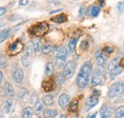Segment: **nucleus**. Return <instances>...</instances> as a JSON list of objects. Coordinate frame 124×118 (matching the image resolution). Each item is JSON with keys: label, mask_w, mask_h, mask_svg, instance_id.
<instances>
[{"label": "nucleus", "mask_w": 124, "mask_h": 118, "mask_svg": "<svg viewBox=\"0 0 124 118\" xmlns=\"http://www.w3.org/2000/svg\"><path fill=\"white\" fill-rule=\"evenodd\" d=\"M102 78H103V75L100 70H95L93 72V76H92V85L93 87L94 86H98L99 84H101L102 82Z\"/></svg>", "instance_id": "obj_7"}, {"label": "nucleus", "mask_w": 124, "mask_h": 118, "mask_svg": "<svg viewBox=\"0 0 124 118\" xmlns=\"http://www.w3.org/2000/svg\"><path fill=\"white\" fill-rule=\"evenodd\" d=\"M53 51H54V46H53V45L47 44V45H44V46L42 47V52H43V53H45V54L51 53Z\"/></svg>", "instance_id": "obj_26"}, {"label": "nucleus", "mask_w": 124, "mask_h": 118, "mask_svg": "<svg viewBox=\"0 0 124 118\" xmlns=\"http://www.w3.org/2000/svg\"><path fill=\"white\" fill-rule=\"evenodd\" d=\"M13 77H14V80L16 84H20L23 81V77H24L23 71L21 69H19L18 67L15 66L13 69Z\"/></svg>", "instance_id": "obj_6"}, {"label": "nucleus", "mask_w": 124, "mask_h": 118, "mask_svg": "<svg viewBox=\"0 0 124 118\" xmlns=\"http://www.w3.org/2000/svg\"><path fill=\"white\" fill-rule=\"evenodd\" d=\"M122 72H123V67L118 65L116 68H115L114 70L110 71V76H111V79H114V78H116L117 75H119V74H121Z\"/></svg>", "instance_id": "obj_14"}, {"label": "nucleus", "mask_w": 124, "mask_h": 118, "mask_svg": "<svg viewBox=\"0 0 124 118\" xmlns=\"http://www.w3.org/2000/svg\"><path fill=\"white\" fill-rule=\"evenodd\" d=\"M5 93L8 97H14V95H15L14 88H13L12 84H10L9 82H7L5 85Z\"/></svg>", "instance_id": "obj_15"}, {"label": "nucleus", "mask_w": 124, "mask_h": 118, "mask_svg": "<svg viewBox=\"0 0 124 118\" xmlns=\"http://www.w3.org/2000/svg\"><path fill=\"white\" fill-rule=\"evenodd\" d=\"M49 30V26L46 22H40L36 25H34L31 30H30V32L31 34L35 35V36H43Z\"/></svg>", "instance_id": "obj_2"}, {"label": "nucleus", "mask_w": 124, "mask_h": 118, "mask_svg": "<svg viewBox=\"0 0 124 118\" xmlns=\"http://www.w3.org/2000/svg\"><path fill=\"white\" fill-rule=\"evenodd\" d=\"M12 107H13V101L11 99H7L5 101V103H4V107H3L4 108V111L6 113H9L11 111V110H12Z\"/></svg>", "instance_id": "obj_19"}, {"label": "nucleus", "mask_w": 124, "mask_h": 118, "mask_svg": "<svg viewBox=\"0 0 124 118\" xmlns=\"http://www.w3.org/2000/svg\"><path fill=\"white\" fill-rule=\"evenodd\" d=\"M56 114H57L56 110H46L45 111V116L46 117H50V118L55 117Z\"/></svg>", "instance_id": "obj_28"}, {"label": "nucleus", "mask_w": 124, "mask_h": 118, "mask_svg": "<svg viewBox=\"0 0 124 118\" xmlns=\"http://www.w3.org/2000/svg\"><path fill=\"white\" fill-rule=\"evenodd\" d=\"M4 25H5V22H4L3 20H1V19H0V28H1V27H3Z\"/></svg>", "instance_id": "obj_44"}, {"label": "nucleus", "mask_w": 124, "mask_h": 118, "mask_svg": "<svg viewBox=\"0 0 124 118\" xmlns=\"http://www.w3.org/2000/svg\"><path fill=\"white\" fill-rule=\"evenodd\" d=\"M21 62H22V65L24 66V67H27L28 65H29V57H27V56H23L22 58H21Z\"/></svg>", "instance_id": "obj_36"}, {"label": "nucleus", "mask_w": 124, "mask_h": 118, "mask_svg": "<svg viewBox=\"0 0 124 118\" xmlns=\"http://www.w3.org/2000/svg\"><path fill=\"white\" fill-rule=\"evenodd\" d=\"M115 117L116 118H124V106L118 107L115 111Z\"/></svg>", "instance_id": "obj_20"}, {"label": "nucleus", "mask_w": 124, "mask_h": 118, "mask_svg": "<svg viewBox=\"0 0 124 118\" xmlns=\"http://www.w3.org/2000/svg\"><path fill=\"white\" fill-rule=\"evenodd\" d=\"M59 118H67V116H66L65 114H61V115H60V117H59Z\"/></svg>", "instance_id": "obj_47"}, {"label": "nucleus", "mask_w": 124, "mask_h": 118, "mask_svg": "<svg viewBox=\"0 0 124 118\" xmlns=\"http://www.w3.org/2000/svg\"><path fill=\"white\" fill-rule=\"evenodd\" d=\"M65 76L62 73H58V74L55 75V80H56V83L58 86H62L63 83L65 82Z\"/></svg>", "instance_id": "obj_21"}, {"label": "nucleus", "mask_w": 124, "mask_h": 118, "mask_svg": "<svg viewBox=\"0 0 124 118\" xmlns=\"http://www.w3.org/2000/svg\"><path fill=\"white\" fill-rule=\"evenodd\" d=\"M118 65H119V61H118V58L113 59V60H112L110 63H109V65H108L109 71H112V70H114V69H115V68H116Z\"/></svg>", "instance_id": "obj_24"}, {"label": "nucleus", "mask_w": 124, "mask_h": 118, "mask_svg": "<svg viewBox=\"0 0 124 118\" xmlns=\"http://www.w3.org/2000/svg\"><path fill=\"white\" fill-rule=\"evenodd\" d=\"M37 102H38V100H37V94H36V93H32V96H31V103L36 104Z\"/></svg>", "instance_id": "obj_38"}, {"label": "nucleus", "mask_w": 124, "mask_h": 118, "mask_svg": "<svg viewBox=\"0 0 124 118\" xmlns=\"http://www.w3.org/2000/svg\"><path fill=\"white\" fill-rule=\"evenodd\" d=\"M9 34H10V30H4L0 31V43L6 40L9 37Z\"/></svg>", "instance_id": "obj_25"}, {"label": "nucleus", "mask_w": 124, "mask_h": 118, "mask_svg": "<svg viewBox=\"0 0 124 118\" xmlns=\"http://www.w3.org/2000/svg\"><path fill=\"white\" fill-rule=\"evenodd\" d=\"M32 47H31V45H27V47H26V49H25V56H27V57H29L30 55L31 54V52H32Z\"/></svg>", "instance_id": "obj_32"}, {"label": "nucleus", "mask_w": 124, "mask_h": 118, "mask_svg": "<svg viewBox=\"0 0 124 118\" xmlns=\"http://www.w3.org/2000/svg\"><path fill=\"white\" fill-rule=\"evenodd\" d=\"M123 91H124V82H116V83L113 84L110 87L108 91V95L109 97H111V98L117 97Z\"/></svg>", "instance_id": "obj_3"}, {"label": "nucleus", "mask_w": 124, "mask_h": 118, "mask_svg": "<svg viewBox=\"0 0 124 118\" xmlns=\"http://www.w3.org/2000/svg\"><path fill=\"white\" fill-rule=\"evenodd\" d=\"M42 102L47 106H50L54 103V97L52 95H45L42 98Z\"/></svg>", "instance_id": "obj_23"}, {"label": "nucleus", "mask_w": 124, "mask_h": 118, "mask_svg": "<svg viewBox=\"0 0 124 118\" xmlns=\"http://www.w3.org/2000/svg\"><path fill=\"white\" fill-rule=\"evenodd\" d=\"M92 70H93V65L91 62L88 61L82 65V67L78 74V77H77V83H78V87H80V88L87 87Z\"/></svg>", "instance_id": "obj_1"}, {"label": "nucleus", "mask_w": 124, "mask_h": 118, "mask_svg": "<svg viewBox=\"0 0 124 118\" xmlns=\"http://www.w3.org/2000/svg\"><path fill=\"white\" fill-rule=\"evenodd\" d=\"M42 88L43 89L49 92V91H52L54 88V81L52 80H47V81H44L42 83Z\"/></svg>", "instance_id": "obj_13"}, {"label": "nucleus", "mask_w": 124, "mask_h": 118, "mask_svg": "<svg viewBox=\"0 0 124 118\" xmlns=\"http://www.w3.org/2000/svg\"><path fill=\"white\" fill-rule=\"evenodd\" d=\"M87 118H96V113L90 114V115H88V117H87Z\"/></svg>", "instance_id": "obj_43"}, {"label": "nucleus", "mask_w": 124, "mask_h": 118, "mask_svg": "<svg viewBox=\"0 0 124 118\" xmlns=\"http://www.w3.org/2000/svg\"><path fill=\"white\" fill-rule=\"evenodd\" d=\"M54 64L52 62H49L46 65V68H45V74L47 76H51L52 74H54Z\"/></svg>", "instance_id": "obj_18"}, {"label": "nucleus", "mask_w": 124, "mask_h": 118, "mask_svg": "<svg viewBox=\"0 0 124 118\" xmlns=\"http://www.w3.org/2000/svg\"><path fill=\"white\" fill-rule=\"evenodd\" d=\"M2 79H3V74H2V72L0 71V83H1V81H2Z\"/></svg>", "instance_id": "obj_45"}, {"label": "nucleus", "mask_w": 124, "mask_h": 118, "mask_svg": "<svg viewBox=\"0 0 124 118\" xmlns=\"http://www.w3.org/2000/svg\"><path fill=\"white\" fill-rule=\"evenodd\" d=\"M52 21H54V22H55V23H58V24H61V23H64L66 20H67V16L66 15H64V14H62V15H56L55 17H54V18H52L51 19Z\"/></svg>", "instance_id": "obj_17"}, {"label": "nucleus", "mask_w": 124, "mask_h": 118, "mask_svg": "<svg viewBox=\"0 0 124 118\" xmlns=\"http://www.w3.org/2000/svg\"><path fill=\"white\" fill-rule=\"evenodd\" d=\"M32 115H33V110L31 107H27L22 111L23 118H32Z\"/></svg>", "instance_id": "obj_16"}, {"label": "nucleus", "mask_w": 124, "mask_h": 118, "mask_svg": "<svg viewBox=\"0 0 124 118\" xmlns=\"http://www.w3.org/2000/svg\"><path fill=\"white\" fill-rule=\"evenodd\" d=\"M76 68H77V63L74 60L68 61L65 64L64 69H63V74H64L65 78H72V76L75 74Z\"/></svg>", "instance_id": "obj_4"}, {"label": "nucleus", "mask_w": 124, "mask_h": 118, "mask_svg": "<svg viewBox=\"0 0 124 118\" xmlns=\"http://www.w3.org/2000/svg\"><path fill=\"white\" fill-rule=\"evenodd\" d=\"M98 104V97L95 96V95H93L91 97H89L87 100H86V103H85V106H86V110H90L93 108L95 105Z\"/></svg>", "instance_id": "obj_10"}, {"label": "nucleus", "mask_w": 124, "mask_h": 118, "mask_svg": "<svg viewBox=\"0 0 124 118\" xmlns=\"http://www.w3.org/2000/svg\"><path fill=\"white\" fill-rule=\"evenodd\" d=\"M37 118H42V117H37Z\"/></svg>", "instance_id": "obj_48"}, {"label": "nucleus", "mask_w": 124, "mask_h": 118, "mask_svg": "<svg viewBox=\"0 0 124 118\" xmlns=\"http://www.w3.org/2000/svg\"><path fill=\"white\" fill-rule=\"evenodd\" d=\"M29 3V0H19V5L20 6H26Z\"/></svg>", "instance_id": "obj_41"}, {"label": "nucleus", "mask_w": 124, "mask_h": 118, "mask_svg": "<svg viewBox=\"0 0 124 118\" xmlns=\"http://www.w3.org/2000/svg\"><path fill=\"white\" fill-rule=\"evenodd\" d=\"M6 12H7V9H6L5 7H0V16L5 15Z\"/></svg>", "instance_id": "obj_40"}, {"label": "nucleus", "mask_w": 124, "mask_h": 118, "mask_svg": "<svg viewBox=\"0 0 124 118\" xmlns=\"http://www.w3.org/2000/svg\"><path fill=\"white\" fill-rule=\"evenodd\" d=\"M7 66V58L4 55L0 56V67L1 68H5Z\"/></svg>", "instance_id": "obj_34"}, {"label": "nucleus", "mask_w": 124, "mask_h": 118, "mask_svg": "<svg viewBox=\"0 0 124 118\" xmlns=\"http://www.w3.org/2000/svg\"><path fill=\"white\" fill-rule=\"evenodd\" d=\"M88 46H89V44H88V42H87V41H83V42L81 43V48H82L83 50L88 49Z\"/></svg>", "instance_id": "obj_39"}, {"label": "nucleus", "mask_w": 124, "mask_h": 118, "mask_svg": "<svg viewBox=\"0 0 124 118\" xmlns=\"http://www.w3.org/2000/svg\"><path fill=\"white\" fill-rule=\"evenodd\" d=\"M69 103H70V96H69L68 94L63 93V94H61V95L59 96V98H58V104H59V106H60L61 108L65 109V108L68 106Z\"/></svg>", "instance_id": "obj_11"}, {"label": "nucleus", "mask_w": 124, "mask_h": 118, "mask_svg": "<svg viewBox=\"0 0 124 118\" xmlns=\"http://www.w3.org/2000/svg\"><path fill=\"white\" fill-rule=\"evenodd\" d=\"M78 100L73 101V103L71 104V106H70V111H76L78 110Z\"/></svg>", "instance_id": "obj_33"}, {"label": "nucleus", "mask_w": 124, "mask_h": 118, "mask_svg": "<svg viewBox=\"0 0 124 118\" xmlns=\"http://www.w3.org/2000/svg\"><path fill=\"white\" fill-rule=\"evenodd\" d=\"M99 12H100V9H99L98 6H93V7L91 8V15H92L93 17L97 16L98 14H99Z\"/></svg>", "instance_id": "obj_29"}, {"label": "nucleus", "mask_w": 124, "mask_h": 118, "mask_svg": "<svg viewBox=\"0 0 124 118\" xmlns=\"http://www.w3.org/2000/svg\"><path fill=\"white\" fill-rule=\"evenodd\" d=\"M67 59V51L65 49H60L56 55H55V64L58 68L62 67L65 64V61Z\"/></svg>", "instance_id": "obj_5"}, {"label": "nucleus", "mask_w": 124, "mask_h": 118, "mask_svg": "<svg viewBox=\"0 0 124 118\" xmlns=\"http://www.w3.org/2000/svg\"><path fill=\"white\" fill-rule=\"evenodd\" d=\"M113 109L109 106H102L99 110V114H100V118H111L112 114H113Z\"/></svg>", "instance_id": "obj_9"}, {"label": "nucleus", "mask_w": 124, "mask_h": 118, "mask_svg": "<svg viewBox=\"0 0 124 118\" xmlns=\"http://www.w3.org/2000/svg\"><path fill=\"white\" fill-rule=\"evenodd\" d=\"M84 13H85V7H81L80 9V15H84Z\"/></svg>", "instance_id": "obj_42"}, {"label": "nucleus", "mask_w": 124, "mask_h": 118, "mask_svg": "<svg viewBox=\"0 0 124 118\" xmlns=\"http://www.w3.org/2000/svg\"><path fill=\"white\" fill-rule=\"evenodd\" d=\"M43 110V104L41 102H37L35 104V107H34V112L35 113H40Z\"/></svg>", "instance_id": "obj_30"}, {"label": "nucleus", "mask_w": 124, "mask_h": 118, "mask_svg": "<svg viewBox=\"0 0 124 118\" xmlns=\"http://www.w3.org/2000/svg\"><path fill=\"white\" fill-rule=\"evenodd\" d=\"M0 118H4V114H3V112L1 111V110H0Z\"/></svg>", "instance_id": "obj_46"}, {"label": "nucleus", "mask_w": 124, "mask_h": 118, "mask_svg": "<svg viewBox=\"0 0 124 118\" xmlns=\"http://www.w3.org/2000/svg\"><path fill=\"white\" fill-rule=\"evenodd\" d=\"M26 94H27V90H26L24 88H22L19 89V91H18V96H19L20 98H23Z\"/></svg>", "instance_id": "obj_35"}, {"label": "nucleus", "mask_w": 124, "mask_h": 118, "mask_svg": "<svg viewBox=\"0 0 124 118\" xmlns=\"http://www.w3.org/2000/svg\"><path fill=\"white\" fill-rule=\"evenodd\" d=\"M103 52H106V53H112L113 52H114V49L112 48V47H110V46H106L104 49H103Z\"/></svg>", "instance_id": "obj_37"}, {"label": "nucleus", "mask_w": 124, "mask_h": 118, "mask_svg": "<svg viewBox=\"0 0 124 118\" xmlns=\"http://www.w3.org/2000/svg\"><path fill=\"white\" fill-rule=\"evenodd\" d=\"M32 50L34 52L38 53L41 50V46H40V40L39 39H36L33 41V46H32Z\"/></svg>", "instance_id": "obj_27"}, {"label": "nucleus", "mask_w": 124, "mask_h": 118, "mask_svg": "<svg viewBox=\"0 0 124 118\" xmlns=\"http://www.w3.org/2000/svg\"><path fill=\"white\" fill-rule=\"evenodd\" d=\"M95 58H96V62H97V64L99 66H104L106 64V57H105V55L100 51H97L96 52Z\"/></svg>", "instance_id": "obj_12"}, {"label": "nucleus", "mask_w": 124, "mask_h": 118, "mask_svg": "<svg viewBox=\"0 0 124 118\" xmlns=\"http://www.w3.org/2000/svg\"><path fill=\"white\" fill-rule=\"evenodd\" d=\"M116 10L118 12V14H122L124 11V1L121 2H118L117 5H116Z\"/></svg>", "instance_id": "obj_31"}, {"label": "nucleus", "mask_w": 124, "mask_h": 118, "mask_svg": "<svg viewBox=\"0 0 124 118\" xmlns=\"http://www.w3.org/2000/svg\"><path fill=\"white\" fill-rule=\"evenodd\" d=\"M22 49H23V45H22V43L19 40L15 41L14 43H12V44L10 45V47H9V51H10V52L12 54L19 53L22 51Z\"/></svg>", "instance_id": "obj_8"}, {"label": "nucleus", "mask_w": 124, "mask_h": 118, "mask_svg": "<svg viewBox=\"0 0 124 118\" xmlns=\"http://www.w3.org/2000/svg\"><path fill=\"white\" fill-rule=\"evenodd\" d=\"M78 41V38H72L68 44V48L70 50V52H74L75 49H76V46H77V43Z\"/></svg>", "instance_id": "obj_22"}]
</instances>
